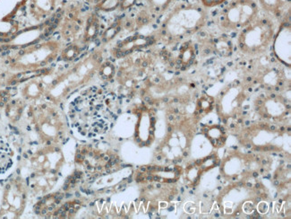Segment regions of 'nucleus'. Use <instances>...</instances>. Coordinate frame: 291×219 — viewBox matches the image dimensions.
Segmentation results:
<instances>
[{"mask_svg": "<svg viewBox=\"0 0 291 219\" xmlns=\"http://www.w3.org/2000/svg\"><path fill=\"white\" fill-rule=\"evenodd\" d=\"M15 51V55L8 57L6 64L13 70L17 71L18 74L30 73L41 68L54 59L51 55L54 48L50 45L34 43L32 46L16 48Z\"/></svg>", "mask_w": 291, "mask_h": 219, "instance_id": "1", "label": "nucleus"}, {"mask_svg": "<svg viewBox=\"0 0 291 219\" xmlns=\"http://www.w3.org/2000/svg\"><path fill=\"white\" fill-rule=\"evenodd\" d=\"M273 38V22L266 17L256 18L242 29L239 37V48L245 53H261L266 51Z\"/></svg>", "mask_w": 291, "mask_h": 219, "instance_id": "2", "label": "nucleus"}, {"mask_svg": "<svg viewBox=\"0 0 291 219\" xmlns=\"http://www.w3.org/2000/svg\"><path fill=\"white\" fill-rule=\"evenodd\" d=\"M259 6L254 0H231L222 8L219 21L229 31L243 29L257 18Z\"/></svg>", "mask_w": 291, "mask_h": 219, "instance_id": "3", "label": "nucleus"}, {"mask_svg": "<svg viewBox=\"0 0 291 219\" xmlns=\"http://www.w3.org/2000/svg\"><path fill=\"white\" fill-rule=\"evenodd\" d=\"M65 1L66 0H23L19 8L17 18L41 22V25L44 23L46 20L55 21Z\"/></svg>", "mask_w": 291, "mask_h": 219, "instance_id": "4", "label": "nucleus"}, {"mask_svg": "<svg viewBox=\"0 0 291 219\" xmlns=\"http://www.w3.org/2000/svg\"><path fill=\"white\" fill-rule=\"evenodd\" d=\"M273 56L285 66L290 67V16L284 21L278 34L273 36Z\"/></svg>", "mask_w": 291, "mask_h": 219, "instance_id": "5", "label": "nucleus"}, {"mask_svg": "<svg viewBox=\"0 0 291 219\" xmlns=\"http://www.w3.org/2000/svg\"><path fill=\"white\" fill-rule=\"evenodd\" d=\"M260 7L268 14L280 17L282 12L290 6V0H258Z\"/></svg>", "mask_w": 291, "mask_h": 219, "instance_id": "6", "label": "nucleus"}, {"mask_svg": "<svg viewBox=\"0 0 291 219\" xmlns=\"http://www.w3.org/2000/svg\"><path fill=\"white\" fill-rule=\"evenodd\" d=\"M13 156L11 148L0 138V175H4L13 166Z\"/></svg>", "mask_w": 291, "mask_h": 219, "instance_id": "7", "label": "nucleus"}, {"mask_svg": "<svg viewBox=\"0 0 291 219\" xmlns=\"http://www.w3.org/2000/svg\"><path fill=\"white\" fill-rule=\"evenodd\" d=\"M143 1L145 8L151 12V15L153 17H156V15L166 11L175 0H143Z\"/></svg>", "mask_w": 291, "mask_h": 219, "instance_id": "8", "label": "nucleus"}, {"mask_svg": "<svg viewBox=\"0 0 291 219\" xmlns=\"http://www.w3.org/2000/svg\"><path fill=\"white\" fill-rule=\"evenodd\" d=\"M229 0H200V3L204 8H213L222 6Z\"/></svg>", "mask_w": 291, "mask_h": 219, "instance_id": "9", "label": "nucleus"}, {"mask_svg": "<svg viewBox=\"0 0 291 219\" xmlns=\"http://www.w3.org/2000/svg\"><path fill=\"white\" fill-rule=\"evenodd\" d=\"M84 1L93 8L96 5L100 4V2H102L103 0H84Z\"/></svg>", "mask_w": 291, "mask_h": 219, "instance_id": "10", "label": "nucleus"}, {"mask_svg": "<svg viewBox=\"0 0 291 219\" xmlns=\"http://www.w3.org/2000/svg\"><path fill=\"white\" fill-rule=\"evenodd\" d=\"M259 210L260 212H262V213H266L268 210V206L266 203H262V204H260L259 206Z\"/></svg>", "mask_w": 291, "mask_h": 219, "instance_id": "11", "label": "nucleus"}, {"mask_svg": "<svg viewBox=\"0 0 291 219\" xmlns=\"http://www.w3.org/2000/svg\"><path fill=\"white\" fill-rule=\"evenodd\" d=\"M263 104H264V101L262 100V98L256 100V104H257L258 106H261Z\"/></svg>", "mask_w": 291, "mask_h": 219, "instance_id": "12", "label": "nucleus"}, {"mask_svg": "<svg viewBox=\"0 0 291 219\" xmlns=\"http://www.w3.org/2000/svg\"><path fill=\"white\" fill-rule=\"evenodd\" d=\"M273 184H274V185L275 186L280 185V181H279V180H275V181H274V182H273Z\"/></svg>", "mask_w": 291, "mask_h": 219, "instance_id": "13", "label": "nucleus"}, {"mask_svg": "<svg viewBox=\"0 0 291 219\" xmlns=\"http://www.w3.org/2000/svg\"><path fill=\"white\" fill-rule=\"evenodd\" d=\"M254 187H255V189H261V184H260V183H256V184H255V186H254Z\"/></svg>", "mask_w": 291, "mask_h": 219, "instance_id": "14", "label": "nucleus"}, {"mask_svg": "<svg viewBox=\"0 0 291 219\" xmlns=\"http://www.w3.org/2000/svg\"><path fill=\"white\" fill-rule=\"evenodd\" d=\"M258 176H259V174H258V173H256V172L253 173V177H254V178H257Z\"/></svg>", "mask_w": 291, "mask_h": 219, "instance_id": "15", "label": "nucleus"}, {"mask_svg": "<svg viewBox=\"0 0 291 219\" xmlns=\"http://www.w3.org/2000/svg\"><path fill=\"white\" fill-rule=\"evenodd\" d=\"M262 150H263V151H264V152H267V151H270L269 150V147H264V148H263V149H262Z\"/></svg>", "mask_w": 291, "mask_h": 219, "instance_id": "16", "label": "nucleus"}, {"mask_svg": "<svg viewBox=\"0 0 291 219\" xmlns=\"http://www.w3.org/2000/svg\"><path fill=\"white\" fill-rule=\"evenodd\" d=\"M247 186L248 187V188H252V187H253V184L250 183V182H247Z\"/></svg>", "mask_w": 291, "mask_h": 219, "instance_id": "17", "label": "nucleus"}, {"mask_svg": "<svg viewBox=\"0 0 291 219\" xmlns=\"http://www.w3.org/2000/svg\"><path fill=\"white\" fill-rule=\"evenodd\" d=\"M270 130H273V131H274V130H276V127L271 126V127H270Z\"/></svg>", "mask_w": 291, "mask_h": 219, "instance_id": "18", "label": "nucleus"}, {"mask_svg": "<svg viewBox=\"0 0 291 219\" xmlns=\"http://www.w3.org/2000/svg\"><path fill=\"white\" fill-rule=\"evenodd\" d=\"M286 109H287V110H290V104H286Z\"/></svg>", "mask_w": 291, "mask_h": 219, "instance_id": "19", "label": "nucleus"}, {"mask_svg": "<svg viewBox=\"0 0 291 219\" xmlns=\"http://www.w3.org/2000/svg\"><path fill=\"white\" fill-rule=\"evenodd\" d=\"M202 162H203V161H202V160L201 159H199L196 161V164H201V163H202Z\"/></svg>", "mask_w": 291, "mask_h": 219, "instance_id": "20", "label": "nucleus"}, {"mask_svg": "<svg viewBox=\"0 0 291 219\" xmlns=\"http://www.w3.org/2000/svg\"><path fill=\"white\" fill-rule=\"evenodd\" d=\"M260 150H261V149H260V148H257V147H256V148H254V151H256V152H259Z\"/></svg>", "mask_w": 291, "mask_h": 219, "instance_id": "21", "label": "nucleus"}, {"mask_svg": "<svg viewBox=\"0 0 291 219\" xmlns=\"http://www.w3.org/2000/svg\"><path fill=\"white\" fill-rule=\"evenodd\" d=\"M261 201H262V198H257V199H256V202H257V203H259V202H261Z\"/></svg>", "mask_w": 291, "mask_h": 219, "instance_id": "22", "label": "nucleus"}, {"mask_svg": "<svg viewBox=\"0 0 291 219\" xmlns=\"http://www.w3.org/2000/svg\"><path fill=\"white\" fill-rule=\"evenodd\" d=\"M214 217H216V218H219V217H220V214H219V213H216V214H214Z\"/></svg>", "mask_w": 291, "mask_h": 219, "instance_id": "23", "label": "nucleus"}, {"mask_svg": "<svg viewBox=\"0 0 291 219\" xmlns=\"http://www.w3.org/2000/svg\"><path fill=\"white\" fill-rule=\"evenodd\" d=\"M262 164H263V165H266V164H267V163H268V162H267L266 160H262Z\"/></svg>", "mask_w": 291, "mask_h": 219, "instance_id": "24", "label": "nucleus"}, {"mask_svg": "<svg viewBox=\"0 0 291 219\" xmlns=\"http://www.w3.org/2000/svg\"><path fill=\"white\" fill-rule=\"evenodd\" d=\"M250 121H249V120H247V121H246V123H245V124H246V126H249V125H250Z\"/></svg>", "mask_w": 291, "mask_h": 219, "instance_id": "25", "label": "nucleus"}, {"mask_svg": "<svg viewBox=\"0 0 291 219\" xmlns=\"http://www.w3.org/2000/svg\"><path fill=\"white\" fill-rule=\"evenodd\" d=\"M210 141H211V143H213V145H216V140H214V139H210Z\"/></svg>", "mask_w": 291, "mask_h": 219, "instance_id": "26", "label": "nucleus"}, {"mask_svg": "<svg viewBox=\"0 0 291 219\" xmlns=\"http://www.w3.org/2000/svg\"><path fill=\"white\" fill-rule=\"evenodd\" d=\"M236 185L240 186V187H241V186H244V183L243 182H237V183H236Z\"/></svg>", "mask_w": 291, "mask_h": 219, "instance_id": "27", "label": "nucleus"}, {"mask_svg": "<svg viewBox=\"0 0 291 219\" xmlns=\"http://www.w3.org/2000/svg\"><path fill=\"white\" fill-rule=\"evenodd\" d=\"M160 177H157V176H155L154 177V181H156V182H158V181H160Z\"/></svg>", "mask_w": 291, "mask_h": 219, "instance_id": "28", "label": "nucleus"}, {"mask_svg": "<svg viewBox=\"0 0 291 219\" xmlns=\"http://www.w3.org/2000/svg\"><path fill=\"white\" fill-rule=\"evenodd\" d=\"M169 119H170V121H171V120H173L174 116L170 115V117H169Z\"/></svg>", "mask_w": 291, "mask_h": 219, "instance_id": "29", "label": "nucleus"}, {"mask_svg": "<svg viewBox=\"0 0 291 219\" xmlns=\"http://www.w3.org/2000/svg\"><path fill=\"white\" fill-rule=\"evenodd\" d=\"M163 102H164V103H168V102H169V98H164Z\"/></svg>", "mask_w": 291, "mask_h": 219, "instance_id": "30", "label": "nucleus"}, {"mask_svg": "<svg viewBox=\"0 0 291 219\" xmlns=\"http://www.w3.org/2000/svg\"><path fill=\"white\" fill-rule=\"evenodd\" d=\"M174 103H178V102H179V100H178V99H177V98H175V99H174L173 100Z\"/></svg>", "mask_w": 291, "mask_h": 219, "instance_id": "31", "label": "nucleus"}, {"mask_svg": "<svg viewBox=\"0 0 291 219\" xmlns=\"http://www.w3.org/2000/svg\"><path fill=\"white\" fill-rule=\"evenodd\" d=\"M246 147H247V149H251V148H252V145H251V144H247Z\"/></svg>", "mask_w": 291, "mask_h": 219, "instance_id": "32", "label": "nucleus"}, {"mask_svg": "<svg viewBox=\"0 0 291 219\" xmlns=\"http://www.w3.org/2000/svg\"><path fill=\"white\" fill-rule=\"evenodd\" d=\"M183 156H184V157H187V156H188V153L184 152V154H183Z\"/></svg>", "mask_w": 291, "mask_h": 219, "instance_id": "33", "label": "nucleus"}, {"mask_svg": "<svg viewBox=\"0 0 291 219\" xmlns=\"http://www.w3.org/2000/svg\"><path fill=\"white\" fill-rule=\"evenodd\" d=\"M280 131H285V128L284 127H281L280 129Z\"/></svg>", "mask_w": 291, "mask_h": 219, "instance_id": "34", "label": "nucleus"}, {"mask_svg": "<svg viewBox=\"0 0 291 219\" xmlns=\"http://www.w3.org/2000/svg\"><path fill=\"white\" fill-rule=\"evenodd\" d=\"M172 210H174V207H170V208H169V211H172Z\"/></svg>", "mask_w": 291, "mask_h": 219, "instance_id": "35", "label": "nucleus"}, {"mask_svg": "<svg viewBox=\"0 0 291 219\" xmlns=\"http://www.w3.org/2000/svg\"><path fill=\"white\" fill-rule=\"evenodd\" d=\"M171 130H172V128H171V127H169V129H168V131H169V132H171Z\"/></svg>", "mask_w": 291, "mask_h": 219, "instance_id": "36", "label": "nucleus"}, {"mask_svg": "<svg viewBox=\"0 0 291 219\" xmlns=\"http://www.w3.org/2000/svg\"><path fill=\"white\" fill-rule=\"evenodd\" d=\"M177 163H181V162H182V158H178V159H177Z\"/></svg>", "mask_w": 291, "mask_h": 219, "instance_id": "37", "label": "nucleus"}, {"mask_svg": "<svg viewBox=\"0 0 291 219\" xmlns=\"http://www.w3.org/2000/svg\"><path fill=\"white\" fill-rule=\"evenodd\" d=\"M180 191L181 193H184V188H181Z\"/></svg>", "mask_w": 291, "mask_h": 219, "instance_id": "38", "label": "nucleus"}, {"mask_svg": "<svg viewBox=\"0 0 291 219\" xmlns=\"http://www.w3.org/2000/svg\"><path fill=\"white\" fill-rule=\"evenodd\" d=\"M157 159H158V161H160V160H162V156H157Z\"/></svg>", "mask_w": 291, "mask_h": 219, "instance_id": "39", "label": "nucleus"}, {"mask_svg": "<svg viewBox=\"0 0 291 219\" xmlns=\"http://www.w3.org/2000/svg\"><path fill=\"white\" fill-rule=\"evenodd\" d=\"M226 211L228 212V213H231V209H226Z\"/></svg>", "mask_w": 291, "mask_h": 219, "instance_id": "40", "label": "nucleus"}, {"mask_svg": "<svg viewBox=\"0 0 291 219\" xmlns=\"http://www.w3.org/2000/svg\"><path fill=\"white\" fill-rule=\"evenodd\" d=\"M141 170H142L143 172L146 171V169H145L144 167L141 168Z\"/></svg>", "mask_w": 291, "mask_h": 219, "instance_id": "41", "label": "nucleus"}, {"mask_svg": "<svg viewBox=\"0 0 291 219\" xmlns=\"http://www.w3.org/2000/svg\"><path fill=\"white\" fill-rule=\"evenodd\" d=\"M263 172H264V169H261V170H260L261 174H263Z\"/></svg>", "mask_w": 291, "mask_h": 219, "instance_id": "42", "label": "nucleus"}, {"mask_svg": "<svg viewBox=\"0 0 291 219\" xmlns=\"http://www.w3.org/2000/svg\"><path fill=\"white\" fill-rule=\"evenodd\" d=\"M174 112H176V113H178V110H177V109H175V110H174Z\"/></svg>", "mask_w": 291, "mask_h": 219, "instance_id": "43", "label": "nucleus"}, {"mask_svg": "<svg viewBox=\"0 0 291 219\" xmlns=\"http://www.w3.org/2000/svg\"><path fill=\"white\" fill-rule=\"evenodd\" d=\"M148 180H149V181H152V177H151V176L148 177Z\"/></svg>", "mask_w": 291, "mask_h": 219, "instance_id": "44", "label": "nucleus"}, {"mask_svg": "<svg viewBox=\"0 0 291 219\" xmlns=\"http://www.w3.org/2000/svg\"><path fill=\"white\" fill-rule=\"evenodd\" d=\"M244 109H245V110H247V109H249V106H245Z\"/></svg>", "mask_w": 291, "mask_h": 219, "instance_id": "45", "label": "nucleus"}, {"mask_svg": "<svg viewBox=\"0 0 291 219\" xmlns=\"http://www.w3.org/2000/svg\"><path fill=\"white\" fill-rule=\"evenodd\" d=\"M263 118H268V115H267V114H263Z\"/></svg>", "mask_w": 291, "mask_h": 219, "instance_id": "46", "label": "nucleus"}, {"mask_svg": "<svg viewBox=\"0 0 291 219\" xmlns=\"http://www.w3.org/2000/svg\"><path fill=\"white\" fill-rule=\"evenodd\" d=\"M177 163V160H173V163H175V164H176V163Z\"/></svg>", "mask_w": 291, "mask_h": 219, "instance_id": "47", "label": "nucleus"}, {"mask_svg": "<svg viewBox=\"0 0 291 219\" xmlns=\"http://www.w3.org/2000/svg\"><path fill=\"white\" fill-rule=\"evenodd\" d=\"M173 199H174V196H170V201H171V200H173Z\"/></svg>", "mask_w": 291, "mask_h": 219, "instance_id": "48", "label": "nucleus"}, {"mask_svg": "<svg viewBox=\"0 0 291 219\" xmlns=\"http://www.w3.org/2000/svg\"><path fill=\"white\" fill-rule=\"evenodd\" d=\"M282 202H283V201H282V200H280V201H279V203H280V204H281Z\"/></svg>", "mask_w": 291, "mask_h": 219, "instance_id": "49", "label": "nucleus"}, {"mask_svg": "<svg viewBox=\"0 0 291 219\" xmlns=\"http://www.w3.org/2000/svg\"><path fill=\"white\" fill-rule=\"evenodd\" d=\"M177 201H181V198L180 197L177 198Z\"/></svg>", "mask_w": 291, "mask_h": 219, "instance_id": "50", "label": "nucleus"}, {"mask_svg": "<svg viewBox=\"0 0 291 219\" xmlns=\"http://www.w3.org/2000/svg\"><path fill=\"white\" fill-rule=\"evenodd\" d=\"M203 197L207 198L208 197V195H207V194H204V195H203Z\"/></svg>", "mask_w": 291, "mask_h": 219, "instance_id": "51", "label": "nucleus"}, {"mask_svg": "<svg viewBox=\"0 0 291 219\" xmlns=\"http://www.w3.org/2000/svg\"><path fill=\"white\" fill-rule=\"evenodd\" d=\"M239 123H242V119H239Z\"/></svg>", "mask_w": 291, "mask_h": 219, "instance_id": "52", "label": "nucleus"}, {"mask_svg": "<svg viewBox=\"0 0 291 219\" xmlns=\"http://www.w3.org/2000/svg\"><path fill=\"white\" fill-rule=\"evenodd\" d=\"M279 156H280V157H281V158H282V157H283V155H281V154H280V155H279Z\"/></svg>", "mask_w": 291, "mask_h": 219, "instance_id": "53", "label": "nucleus"}, {"mask_svg": "<svg viewBox=\"0 0 291 219\" xmlns=\"http://www.w3.org/2000/svg\"><path fill=\"white\" fill-rule=\"evenodd\" d=\"M189 193L191 194V195H193V194H194V192H193V190H190V192H189Z\"/></svg>", "mask_w": 291, "mask_h": 219, "instance_id": "54", "label": "nucleus"}, {"mask_svg": "<svg viewBox=\"0 0 291 219\" xmlns=\"http://www.w3.org/2000/svg\"><path fill=\"white\" fill-rule=\"evenodd\" d=\"M180 119V116L178 115L177 117V119Z\"/></svg>", "mask_w": 291, "mask_h": 219, "instance_id": "55", "label": "nucleus"}, {"mask_svg": "<svg viewBox=\"0 0 291 219\" xmlns=\"http://www.w3.org/2000/svg\"><path fill=\"white\" fill-rule=\"evenodd\" d=\"M247 112H243V115H246V114H247Z\"/></svg>", "mask_w": 291, "mask_h": 219, "instance_id": "56", "label": "nucleus"}, {"mask_svg": "<svg viewBox=\"0 0 291 219\" xmlns=\"http://www.w3.org/2000/svg\"><path fill=\"white\" fill-rule=\"evenodd\" d=\"M230 127H231V128H234V127H235V125H234V124H231V125H230Z\"/></svg>", "mask_w": 291, "mask_h": 219, "instance_id": "57", "label": "nucleus"}, {"mask_svg": "<svg viewBox=\"0 0 291 219\" xmlns=\"http://www.w3.org/2000/svg\"><path fill=\"white\" fill-rule=\"evenodd\" d=\"M256 161H260V158H259V157H256Z\"/></svg>", "mask_w": 291, "mask_h": 219, "instance_id": "58", "label": "nucleus"}, {"mask_svg": "<svg viewBox=\"0 0 291 219\" xmlns=\"http://www.w3.org/2000/svg\"><path fill=\"white\" fill-rule=\"evenodd\" d=\"M1 75H4V74H0V76H1Z\"/></svg>", "mask_w": 291, "mask_h": 219, "instance_id": "59", "label": "nucleus"}]
</instances>
